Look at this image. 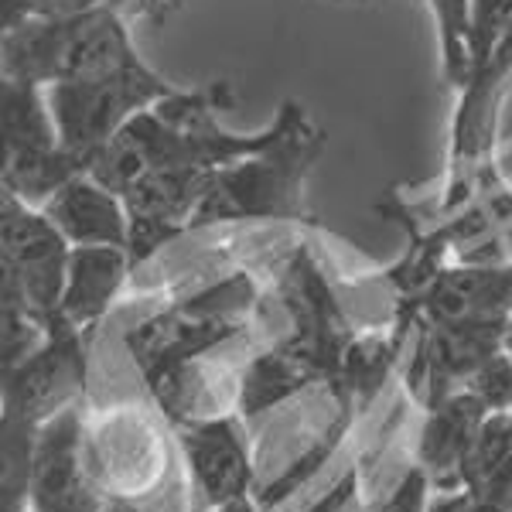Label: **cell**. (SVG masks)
I'll use <instances>...</instances> for the list:
<instances>
[{
  "label": "cell",
  "mask_w": 512,
  "mask_h": 512,
  "mask_svg": "<svg viewBox=\"0 0 512 512\" xmlns=\"http://www.w3.org/2000/svg\"><path fill=\"white\" fill-rule=\"evenodd\" d=\"M512 89V0H475L472 76L458 89L451 120L448 164L444 178L424 205L417 198L403 202L420 222H448L465 212L475 198L509 185L495 168V137H499L502 99Z\"/></svg>",
  "instance_id": "2"
},
{
  "label": "cell",
  "mask_w": 512,
  "mask_h": 512,
  "mask_svg": "<svg viewBox=\"0 0 512 512\" xmlns=\"http://www.w3.org/2000/svg\"><path fill=\"white\" fill-rule=\"evenodd\" d=\"M260 301L263 294L253 270L236 267L130 325L123 332V345L130 349L144 383L151 386L154 400H161L178 379L202 369V359L250 335Z\"/></svg>",
  "instance_id": "4"
},
{
  "label": "cell",
  "mask_w": 512,
  "mask_h": 512,
  "mask_svg": "<svg viewBox=\"0 0 512 512\" xmlns=\"http://www.w3.org/2000/svg\"><path fill=\"white\" fill-rule=\"evenodd\" d=\"M48 106H52L55 127H59L62 147L72 151L79 161L93 168L96 154L110 144L113 137L127 127L137 113L161 99L175 96L178 86L151 69V65H134L127 72L89 82H62V86L45 89Z\"/></svg>",
  "instance_id": "7"
},
{
  "label": "cell",
  "mask_w": 512,
  "mask_h": 512,
  "mask_svg": "<svg viewBox=\"0 0 512 512\" xmlns=\"http://www.w3.org/2000/svg\"><path fill=\"white\" fill-rule=\"evenodd\" d=\"M431 492H434L431 475L420 465H414L407 468V475L396 482V489L386 499L376 502L373 512H431Z\"/></svg>",
  "instance_id": "17"
},
{
  "label": "cell",
  "mask_w": 512,
  "mask_h": 512,
  "mask_svg": "<svg viewBox=\"0 0 512 512\" xmlns=\"http://www.w3.org/2000/svg\"><path fill=\"white\" fill-rule=\"evenodd\" d=\"M86 458V414L79 403L59 410L38 427L35 472H31L28 509L35 512H103Z\"/></svg>",
  "instance_id": "11"
},
{
  "label": "cell",
  "mask_w": 512,
  "mask_h": 512,
  "mask_svg": "<svg viewBox=\"0 0 512 512\" xmlns=\"http://www.w3.org/2000/svg\"><path fill=\"white\" fill-rule=\"evenodd\" d=\"M502 352L512 355V318H509V325H506V335H502Z\"/></svg>",
  "instance_id": "21"
},
{
  "label": "cell",
  "mask_w": 512,
  "mask_h": 512,
  "mask_svg": "<svg viewBox=\"0 0 512 512\" xmlns=\"http://www.w3.org/2000/svg\"><path fill=\"white\" fill-rule=\"evenodd\" d=\"M175 437L181 458H185L188 478H192V495L198 509H256L250 502L253 465L243 434V417L212 414L198 420H181V424H175Z\"/></svg>",
  "instance_id": "10"
},
{
  "label": "cell",
  "mask_w": 512,
  "mask_h": 512,
  "mask_svg": "<svg viewBox=\"0 0 512 512\" xmlns=\"http://www.w3.org/2000/svg\"><path fill=\"white\" fill-rule=\"evenodd\" d=\"M236 103L229 82L209 89H178L147 106L96 154L89 175L113 188L130 216V256L144 267L168 243L188 236V222L202 205L212 178L226 164L260 151L270 137L229 134L219 110Z\"/></svg>",
  "instance_id": "1"
},
{
  "label": "cell",
  "mask_w": 512,
  "mask_h": 512,
  "mask_svg": "<svg viewBox=\"0 0 512 512\" xmlns=\"http://www.w3.org/2000/svg\"><path fill=\"white\" fill-rule=\"evenodd\" d=\"M509 414H512V410H509Z\"/></svg>",
  "instance_id": "25"
},
{
  "label": "cell",
  "mask_w": 512,
  "mask_h": 512,
  "mask_svg": "<svg viewBox=\"0 0 512 512\" xmlns=\"http://www.w3.org/2000/svg\"><path fill=\"white\" fill-rule=\"evenodd\" d=\"M140 62L120 7L31 18L0 35V76L28 79L41 89L106 79Z\"/></svg>",
  "instance_id": "5"
},
{
  "label": "cell",
  "mask_w": 512,
  "mask_h": 512,
  "mask_svg": "<svg viewBox=\"0 0 512 512\" xmlns=\"http://www.w3.org/2000/svg\"><path fill=\"white\" fill-rule=\"evenodd\" d=\"M103 512H144V509H137L130 499H117V495H106Z\"/></svg>",
  "instance_id": "20"
},
{
  "label": "cell",
  "mask_w": 512,
  "mask_h": 512,
  "mask_svg": "<svg viewBox=\"0 0 512 512\" xmlns=\"http://www.w3.org/2000/svg\"><path fill=\"white\" fill-rule=\"evenodd\" d=\"M325 144V127H318L297 99H280L267 144L226 164L212 178L202 205L188 222V236L243 222H277L297 233L325 236L308 212V178L325 154Z\"/></svg>",
  "instance_id": "3"
},
{
  "label": "cell",
  "mask_w": 512,
  "mask_h": 512,
  "mask_svg": "<svg viewBox=\"0 0 512 512\" xmlns=\"http://www.w3.org/2000/svg\"><path fill=\"white\" fill-rule=\"evenodd\" d=\"M89 345L93 338L55 318L48 338L24 362L0 369L4 376V414L41 427L48 417L82 400L89 383Z\"/></svg>",
  "instance_id": "9"
},
{
  "label": "cell",
  "mask_w": 512,
  "mask_h": 512,
  "mask_svg": "<svg viewBox=\"0 0 512 512\" xmlns=\"http://www.w3.org/2000/svg\"><path fill=\"white\" fill-rule=\"evenodd\" d=\"M134 270V256L123 246H72L69 280H65L62 308L55 318L96 338V328L127 291Z\"/></svg>",
  "instance_id": "13"
},
{
  "label": "cell",
  "mask_w": 512,
  "mask_h": 512,
  "mask_svg": "<svg viewBox=\"0 0 512 512\" xmlns=\"http://www.w3.org/2000/svg\"><path fill=\"white\" fill-rule=\"evenodd\" d=\"M93 7H120V11L140 14L154 24L168 21L161 0H0V24L14 28V24L31 18H62V14L93 11Z\"/></svg>",
  "instance_id": "16"
},
{
  "label": "cell",
  "mask_w": 512,
  "mask_h": 512,
  "mask_svg": "<svg viewBox=\"0 0 512 512\" xmlns=\"http://www.w3.org/2000/svg\"><path fill=\"white\" fill-rule=\"evenodd\" d=\"M11 512H35V509H28V506H24V509H11Z\"/></svg>",
  "instance_id": "23"
},
{
  "label": "cell",
  "mask_w": 512,
  "mask_h": 512,
  "mask_svg": "<svg viewBox=\"0 0 512 512\" xmlns=\"http://www.w3.org/2000/svg\"><path fill=\"white\" fill-rule=\"evenodd\" d=\"M161 4H164V11H175V7H181V0H161Z\"/></svg>",
  "instance_id": "22"
},
{
  "label": "cell",
  "mask_w": 512,
  "mask_h": 512,
  "mask_svg": "<svg viewBox=\"0 0 512 512\" xmlns=\"http://www.w3.org/2000/svg\"><path fill=\"white\" fill-rule=\"evenodd\" d=\"M454 512H512V506L499 499H489V495H472V492H461V502Z\"/></svg>",
  "instance_id": "18"
},
{
  "label": "cell",
  "mask_w": 512,
  "mask_h": 512,
  "mask_svg": "<svg viewBox=\"0 0 512 512\" xmlns=\"http://www.w3.org/2000/svg\"><path fill=\"white\" fill-rule=\"evenodd\" d=\"M492 410L472 390H454L427 410L420 427L417 465L431 475L434 492H465V472L475 437Z\"/></svg>",
  "instance_id": "12"
},
{
  "label": "cell",
  "mask_w": 512,
  "mask_h": 512,
  "mask_svg": "<svg viewBox=\"0 0 512 512\" xmlns=\"http://www.w3.org/2000/svg\"><path fill=\"white\" fill-rule=\"evenodd\" d=\"M434 14L437 59H441L444 89L458 93L472 76V38H475V0H424Z\"/></svg>",
  "instance_id": "15"
},
{
  "label": "cell",
  "mask_w": 512,
  "mask_h": 512,
  "mask_svg": "<svg viewBox=\"0 0 512 512\" xmlns=\"http://www.w3.org/2000/svg\"><path fill=\"white\" fill-rule=\"evenodd\" d=\"M458 502H461V492H441L437 502H431V512H454Z\"/></svg>",
  "instance_id": "19"
},
{
  "label": "cell",
  "mask_w": 512,
  "mask_h": 512,
  "mask_svg": "<svg viewBox=\"0 0 512 512\" xmlns=\"http://www.w3.org/2000/svg\"><path fill=\"white\" fill-rule=\"evenodd\" d=\"M335 4H352V0H335Z\"/></svg>",
  "instance_id": "24"
},
{
  "label": "cell",
  "mask_w": 512,
  "mask_h": 512,
  "mask_svg": "<svg viewBox=\"0 0 512 512\" xmlns=\"http://www.w3.org/2000/svg\"><path fill=\"white\" fill-rule=\"evenodd\" d=\"M0 134H4L0 188L35 209H45L48 198L62 185L89 171L86 161L62 147L48 93L28 79L0 76Z\"/></svg>",
  "instance_id": "6"
},
{
  "label": "cell",
  "mask_w": 512,
  "mask_h": 512,
  "mask_svg": "<svg viewBox=\"0 0 512 512\" xmlns=\"http://www.w3.org/2000/svg\"><path fill=\"white\" fill-rule=\"evenodd\" d=\"M48 219L72 246H123L130 250V216L123 198L96 175H79L48 198Z\"/></svg>",
  "instance_id": "14"
},
{
  "label": "cell",
  "mask_w": 512,
  "mask_h": 512,
  "mask_svg": "<svg viewBox=\"0 0 512 512\" xmlns=\"http://www.w3.org/2000/svg\"><path fill=\"white\" fill-rule=\"evenodd\" d=\"M72 243L35 205L0 188V297L18 301L41 325H52L69 280Z\"/></svg>",
  "instance_id": "8"
}]
</instances>
